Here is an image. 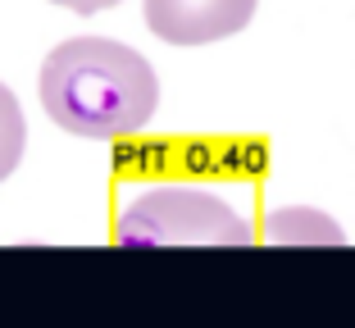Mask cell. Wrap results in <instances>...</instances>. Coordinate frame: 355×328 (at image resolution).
Masks as SVG:
<instances>
[{
  "label": "cell",
  "mask_w": 355,
  "mask_h": 328,
  "mask_svg": "<svg viewBox=\"0 0 355 328\" xmlns=\"http://www.w3.org/2000/svg\"><path fill=\"white\" fill-rule=\"evenodd\" d=\"M264 242L273 246H346L342 223L314 205H278L264 219Z\"/></svg>",
  "instance_id": "obj_4"
},
{
  "label": "cell",
  "mask_w": 355,
  "mask_h": 328,
  "mask_svg": "<svg viewBox=\"0 0 355 328\" xmlns=\"http://www.w3.org/2000/svg\"><path fill=\"white\" fill-rule=\"evenodd\" d=\"M119 246H246L251 223L219 191L159 182L128 196L114 223Z\"/></svg>",
  "instance_id": "obj_2"
},
{
  "label": "cell",
  "mask_w": 355,
  "mask_h": 328,
  "mask_svg": "<svg viewBox=\"0 0 355 328\" xmlns=\"http://www.w3.org/2000/svg\"><path fill=\"white\" fill-rule=\"evenodd\" d=\"M55 5H64L73 14H101V10H114L119 0H55Z\"/></svg>",
  "instance_id": "obj_6"
},
{
  "label": "cell",
  "mask_w": 355,
  "mask_h": 328,
  "mask_svg": "<svg viewBox=\"0 0 355 328\" xmlns=\"http://www.w3.org/2000/svg\"><path fill=\"white\" fill-rule=\"evenodd\" d=\"M23 150H28V119H23L19 96L0 83V182L23 164Z\"/></svg>",
  "instance_id": "obj_5"
},
{
  "label": "cell",
  "mask_w": 355,
  "mask_h": 328,
  "mask_svg": "<svg viewBox=\"0 0 355 328\" xmlns=\"http://www.w3.org/2000/svg\"><path fill=\"white\" fill-rule=\"evenodd\" d=\"M42 110L87 141L132 137L159 110L150 60L114 37H69L42 64Z\"/></svg>",
  "instance_id": "obj_1"
},
{
  "label": "cell",
  "mask_w": 355,
  "mask_h": 328,
  "mask_svg": "<svg viewBox=\"0 0 355 328\" xmlns=\"http://www.w3.org/2000/svg\"><path fill=\"white\" fill-rule=\"evenodd\" d=\"M260 0H146V28L168 46H209L251 28Z\"/></svg>",
  "instance_id": "obj_3"
}]
</instances>
